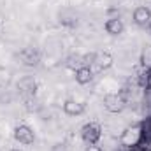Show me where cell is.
I'll use <instances>...</instances> for the list:
<instances>
[{"label":"cell","instance_id":"cell-8","mask_svg":"<svg viewBox=\"0 0 151 151\" xmlns=\"http://www.w3.org/2000/svg\"><path fill=\"white\" fill-rule=\"evenodd\" d=\"M113 55L107 53V51H100V53H95V62L93 65H97L100 70H107L111 65H113Z\"/></svg>","mask_w":151,"mask_h":151},{"label":"cell","instance_id":"cell-12","mask_svg":"<svg viewBox=\"0 0 151 151\" xmlns=\"http://www.w3.org/2000/svg\"><path fill=\"white\" fill-rule=\"evenodd\" d=\"M141 63L146 70H151V44L146 46L142 49V55H141Z\"/></svg>","mask_w":151,"mask_h":151},{"label":"cell","instance_id":"cell-4","mask_svg":"<svg viewBox=\"0 0 151 151\" xmlns=\"http://www.w3.org/2000/svg\"><path fill=\"white\" fill-rule=\"evenodd\" d=\"M14 139L19 142V144H34V141H35V134H34V130L28 127V125H25V123H21V125H16L14 127Z\"/></svg>","mask_w":151,"mask_h":151},{"label":"cell","instance_id":"cell-15","mask_svg":"<svg viewBox=\"0 0 151 151\" xmlns=\"http://www.w3.org/2000/svg\"><path fill=\"white\" fill-rule=\"evenodd\" d=\"M11 151H25V150H19V148H12Z\"/></svg>","mask_w":151,"mask_h":151},{"label":"cell","instance_id":"cell-5","mask_svg":"<svg viewBox=\"0 0 151 151\" xmlns=\"http://www.w3.org/2000/svg\"><path fill=\"white\" fill-rule=\"evenodd\" d=\"M134 21H135V25H139V27L150 25L151 23V9L146 7V5L135 7V11H134Z\"/></svg>","mask_w":151,"mask_h":151},{"label":"cell","instance_id":"cell-6","mask_svg":"<svg viewBox=\"0 0 151 151\" xmlns=\"http://www.w3.org/2000/svg\"><path fill=\"white\" fill-rule=\"evenodd\" d=\"M63 111L69 116H79L86 111V104L84 102H79V100H74V99H69L63 102Z\"/></svg>","mask_w":151,"mask_h":151},{"label":"cell","instance_id":"cell-3","mask_svg":"<svg viewBox=\"0 0 151 151\" xmlns=\"http://www.w3.org/2000/svg\"><path fill=\"white\" fill-rule=\"evenodd\" d=\"M102 137V127L95 121H90L86 125H83L81 128V139L86 144H97Z\"/></svg>","mask_w":151,"mask_h":151},{"label":"cell","instance_id":"cell-16","mask_svg":"<svg viewBox=\"0 0 151 151\" xmlns=\"http://www.w3.org/2000/svg\"><path fill=\"white\" fill-rule=\"evenodd\" d=\"M150 86H151V84H150Z\"/></svg>","mask_w":151,"mask_h":151},{"label":"cell","instance_id":"cell-14","mask_svg":"<svg viewBox=\"0 0 151 151\" xmlns=\"http://www.w3.org/2000/svg\"><path fill=\"white\" fill-rule=\"evenodd\" d=\"M84 151H104V150H102V148H100L99 144H88Z\"/></svg>","mask_w":151,"mask_h":151},{"label":"cell","instance_id":"cell-2","mask_svg":"<svg viewBox=\"0 0 151 151\" xmlns=\"http://www.w3.org/2000/svg\"><path fill=\"white\" fill-rule=\"evenodd\" d=\"M102 104H104L106 111H109V113H113V114H118L127 107V99L121 93H107L104 97Z\"/></svg>","mask_w":151,"mask_h":151},{"label":"cell","instance_id":"cell-9","mask_svg":"<svg viewBox=\"0 0 151 151\" xmlns=\"http://www.w3.org/2000/svg\"><path fill=\"white\" fill-rule=\"evenodd\" d=\"M104 28H106V32H107L109 35H121L123 30H125V25H123V21H121L119 18H109V19L106 21Z\"/></svg>","mask_w":151,"mask_h":151},{"label":"cell","instance_id":"cell-1","mask_svg":"<svg viewBox=\"0 0 151 151\" xmlns=\"http://www.w3.org/2000/svg\"><path fill=\"white\" fill-rule=\"evenodd\" d=\"M119 142L127 150L139 148L142 144V125L141 123H134V125L127 127L123 135H121V139H119Z\"/></svg>","mask_w":151,"mask_h":151},{"label":"cell","instance_id":"cell-13","mask_svg":"<svg viewBox=\"0 0 151 151\" xmlns=\"http://www.w3.org/2000/svg\"><path fill=\"white\" fill-rule=\"evenodd\" d=\"M51 151H69V146L62 142V144H56V146H53V150H51Z\"/></svg>","mask_w":151,"mask_h":151},{"label":"cell","instance_id":"cell-11","mask_svg":"<svg viewBox=\"0 0 151 151\" xmlns=\"http://www.w3.org/2000/svg\"><path fill=\"white\" fill-rule=\"evenodd\" d=\"M142 125V144H151V116H148L144 121H141Z\"/></svg>","mask_w":151,"mask_h":151},{"label":"cell","instance_id":"cell-10","mask_svg":"<svg viewBox=\"0 0 151 151\" xmlns=\"http://www.w3.org/2000/svg\"><path fill=\"white\" fill-rule=\"evenodd\" d=\"M19 58H21V62H23L25 65H28V67L37 65V63H39V53H37V51H34L32 47H28V49L21 51V53H19Z\"/></svg>","mask_w":151,"mask_h":151},{"label":"cell","instance_id":"cell-7","mask_svg":"<svg viewBox=\"0 0 151 151\" xmlns=\"http://www.w3.org/2000/svg\"><path fill=\"white\" fill-rule=\"evenodd\" d=\"M76 83L77 84H90L91 81H93V70H91V67H88V65H83V67H79V69H76Z\"/></svg>","mask_w":151,"mask_h":151}]
</instances>
